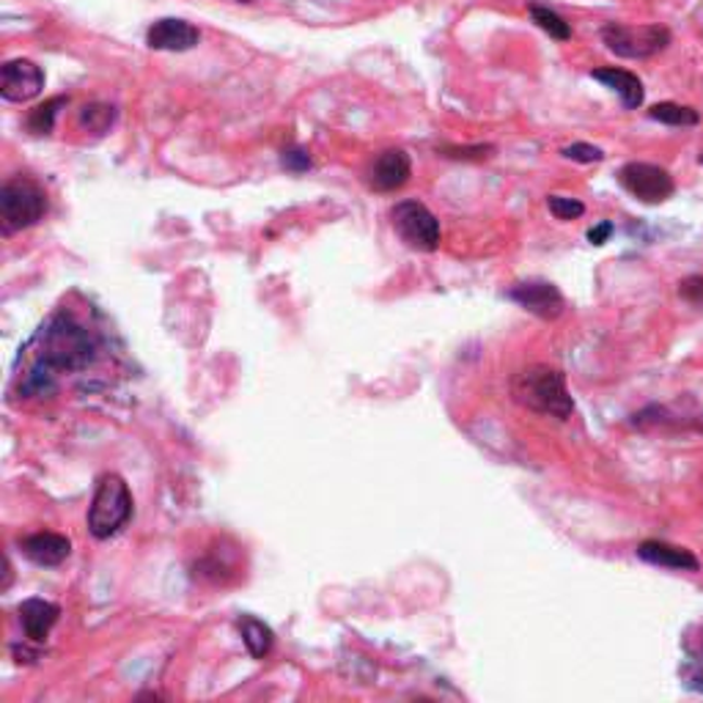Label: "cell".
Returning a JSON list of instances; mask_svg holds the SVG:
<instances>
[{
	"instance_id": "22",
	"label": "cell",
	"mask_w": 703,
	"mask_h": 703,
	"mask_svg": "<svg viewBox=\"0 0 703 703\" xmlns=\"http://www.w3.org/2000/svg\"><path fill=\"white\" fill-rule=\"evenodd\" d=\"M547 206H550V215L555 221H577V217L586 215V204L577 201V198L566 196H547Z\"/></svg>"
},
{
	"instance_id": "2",
	"label": "cell",
	"mask_w": 703,
	"mask_h": 703,
	"mask_svg": "<svg viewBox=\"0 0 703 703\" xmlns=\"http://www.w3.org/2000/svg\"><path fill=\"white\" fill-rule=\"evenodd\" d=\"M509 393L519 407L544 418L566 420L575 415V399L566 388V374L547 363L519 368L509 382Z\"/></svg>"
},
{
	"instance_id": "25",
	"label": "cell",
	"mask_w": 703,
	"mask_h": 703,
	"mask_svg": "<svg viewBox=\"0 0 703 703\" xmlns=\"http://www.w3.org/2000/svg\"><path fill=\"white\" fill-rule=\"evenodd\" d=\"M679 297H685L692 305H703V275H690V278L679 280Z\"/></svg>"
},
{
	"instance_id": "16",
	"label": "cell",
	"mask_w": 703,
	"mask_h": 703,
	"mask_svg": "<svg viewBox=\"0 0 703 703\" xmlns=\"http://www.w3.org/2000/svg\"><path fill=\"white\" fill-rule=\"evenodd\" d=\"M239 632H242V643L244 649L250 651V657L253 660H264L273 651L275 645V632L267 627L264 622L253 616H242L239 618Z\"/></svg>"
},
{
	"instance_id": "15",
	"label": "cell",
	"mask_w": 703,
	"mask_h": 703,
	"mask_svg": "<svg viewBox=\"0 0 703 703\" xmlns=\"http://www.w3.org/2000/svg\"><path fill=\"white\" fill-rule=\"evenodd\" d=\"M591 77L602 83L605 88H611V91H616L627 111H638V108L643 105L645 88L643 80H640L635 72L618 70V66H602V70H593Z\"/></svg>"
},
{
	"instance_id": "7",
	"label": "cell",
	"mask_w": 703,
	"mask_h": 703,
	"mask_svg": "<svg viewBox=\"0 0 703 703\" xmlns=\"http://www.w3.org/2000/svg\"><path fill=\"white\" fill-rule=\"evenodd\" d=\"M618 185L635 196L643 204H665L670 196L676 192V181L663 165L654 163H640V160H632V163H624L618 168Z\"/></svg>"
},
{
	"instance_id": "27",
	"label": "cell",
	"mask_w": 703,
	"mask_h": 703,
	"mask_svg": "<svg viewBox=\"0 0 703 703\" xmlns=\"http://www.w3.org/2000/svg\"><path fill=\"white\" fill-rule=\"evenodd\" d=\"M12 654L20 665L23 663H36L41 657L39 649H28V645H12Z\"/></svg>"
},
{
	"instance_id": "3",
	"label": "cell",
	"mask_w": 703,
	"mask_h": 703,
	"mask_svg": "<svg viewBox=\"0 0 703 703\" xmlns=\"http://www.w3.org/2000/svg\"><path fill=\"white\" fill-rule=\"evenodd\" d=\"M133 517V492L118 473L99 476L93 500L88 506V530L93 539H113Z\"/></svg>"
},
{
	"instance_id": "21",
	"label": "cell",
	"mask_w": 703,
	"mask_h": 703,
	"mask_svg": "<svg viewBox=\"0 0 703 703\" xmlns=\"http://www.w3.org/2000/svg\"><path fill=\"white\" fill-rule=\"evenodd\" d=\"M437 154L445 160H462V163H484L494 154L492 143H476V146H437Z\"/></svg>"
},
{
	"instance_id": "19",
	"label": "cell",
	"mask_w": 703,
	"mask_h": 703,
	"mask_svg": "<svg viewBox=\"0 0 703 703\" xmlns=\"http://www.w3.org/2000/svg\"><path fill=\"white\" fill-rule=\"evenodd\" d=\"M528 12H530V20H533V23L539 25V28L544 30L550 39H555V41L572 39V25L566 23L558 12H552L550 7H541V3H530Z\"/></svg>"
},
{
	"instance_id": "23",
	"label": "cell",
	"mask_w": 703,
	"mask_h": 703,
	"mask_svg": "<svg viewBox=\"0 0 703 703\" xmlns=\"http://www.w3.org/2000/svg\"><path fill=\"white\" fill-rule=\"evenodd\" d=\"M561 154H564L566 160H572V163H582V165L602 163V160H605V152H602L599 146L586 143V140H577V143L564 146V149H561Z\"/></svg>"
},
{
	"instance_id": "20",
	"label": "cell",
	"mask_w": 703,
	"mask_h": 703,
	"mask_svg": "<svg viewBox=\"0 0 703 703\" xmlns=\"http://www.w3.org/2000/svg\"><path fill=\"white\" fill-rule=\"evenodd\" d=\"M66 102H70V97H53V99H47L45 105L34 108V111H30V116H28V129H30V133H34V135H50V133H53L55 116H59V111L66 105Z\"/></svg>"
},
{
	"instance_id": "11",
	"label": "cell",
	"mask_w": 703,
	"mask_h": 703,
	"mask_svg": "<svg viewBox=\"0 0 703 703\" xmlns=\"http://www.w3.org/2000/svg\"><path fill=\"white\" fill-rule=\"evenodd\" d=\"M201 41V30L179 17H163L146 30V45L163 53H187Z\"/></svg>"
},
{
	"instance_id": "13",
	"label": "cell",
	"mask_w": 703,
	"mask_h": 703,
	"mask_svg": "<svg viewBox=\"0 0 703 703\" xmlns=\"http://www.w3.org/2000/svg\"><path fill=\"white\" fill-rule=\"evenodd\" d=\"M20 624H23V632L30 643H45L53 632V627L61 618V607L55 602H47V599H25L23 605L17 607Z\"/></svg>"
},
{
	"instance_id": "28",
	"label": "cell",
	"mask_w": 703,
	"mask_h": 703,
	"mask_svg": "<svg viewBox=\"0 0 703 703\" xmlns=\"http://www.w3.org/2000/svg\"><path fill=\"white\" fill-rule=\"evenodd\" d=\"M228 3H253V0H228Z\"/></svg>"
},
{
	"instance_id": "8",
	"label": "cell",
	"mask_w": 703,
	"mask_h": 703,
	"mask_svg": "<svg viewBox=\"0 0 703 703\" xmlns=\"http://www.w3.org/2000/svg\"><path fill=\"white\" fill-rule=\"evenodd\" d=\"M506 297L512 303H517L519 309H525L528 314L539 316L544 322H555L566 311V297L561 294L558 286L541 278L519 280V284H514L506 291Z\"/></svg>"
},
{
	"instance_id": "17",
	"label": "cell",
	"mask_w": 703,
	"mask_h": 703,
	"mask_svg": "<svg viewBox=\"0 0 703 703\" xmlns=\"http://www.w3.org/2000/svg\"><path fill=\"white\" fill-rule=\"evenodd\" d=\"M651 122L668 124V127H698L701 124V113L690 105H679V102H660L649 111Z\"/></svg>"
},
{
	"instance_id": "26",
	"label": "cell",
	"mask_w": 703,
	"mask_h": 703,
	"mask_svg": "<svg viewBox=\"0 0 703 703\" xmlns=\"http://www.w3.org/2000/svg\"><path fill=\"white\" fill-rule=\"evenodd\" d=\"M611 234H613V223L602 221L599 226H593L591 231H588V242H591V244H605L607 239H611Z\"/></svg>"
},
{
	"instance_id": "1",
	"label": "cell",
	"mask_w": 703,
	"mask_h": 703,
	"mask_svg": "<svg viewBox=\"0 0 703 703\" xmlns=\"http://www.w3.org/2000/svg\"><path fill=\"white\" fill-rule=\"evenodd\" d=\"M28 352H34V363L20 390L25 396H50L59 390V374L83 372L97 361L99 336L72 311H59L41 325Z\"/></svg>"
},
{
	"instance_id": "29",
	"label": "cell",
	"mask_w": 703,
	"mask_h": 703,
	"mask_svg": "<svg viewBox=\"0 0 703 703\" xmlns=\"http://www.w3.org/2000/svg\"><path fill=\"white\" fill-rule=\"evenodd\" d=\"M698 165H703V152H701V154H698Z\"/></svg>"
},
{
	"instance_id": "14",
	"label": "cell",
	"mask_w": 703,
	"mask_h": 703,
	"mask_svg": "<svg viewBox=\"0 0 703 703\" xmlns=\"http://www.w3.org/2000/svg\"><path fill=\"white\" fill-rule=\"evenodd\" d=\"M635 552H638L640 561H645V564L651 566H663V569H674V572L701 569V564H698V558L690 550H685V547L679 544H668V541H660V539L640 541Z\"/></svg>"
},
{
	"instance_id": "12",
	"label": "cell",
	"mask_w": 703,
	"mask_h": 703,
	"mask_svg": "<svg viewBox=\"0 0 703 703\" xmlns=\"http://www.w3.org/2000/svg\"><path fill=\"white\" fill-rule=\"evenodd\" d=\"M20 550H23V555L30 564L53 569V566H61L72 555V541L66 539L64 533L39 530V533H30L25 536V539H20Z\"/></svg>"
},
{
	"instance_id": "5",
	"label": "cell",
	"mask_w": 703,
	"mask_h": 703,
	"mask_svg": "<svg viewBox=\"0 0 703 703\" xmlns=\"http://www.w3.org/2000/svg\"><path fill=\"white\" fill-rule=\"evenodd\" d=\"M602 41L611 53L618 59L629 61H645L654 55L665 53L674 41V34L665 25H627V23H607L602 28Z\"/></svg>"
},
{
	"instance_id": "9",
	"label": "cell",
	"mask_w": 703,
	"mask_h": 703,
	"mask_svg": "<svg viewBox=\"0 0 703 703\" xmlns=\"http://www.w3.org/2000/svg\"><path fill=\"white\" fill-rule=\"evenodd\" d=\"M413 176V160L404 149H385L366 165V187L374 192H396Z\"/></svg>"
},
{
	"instance_id": "10",
	"label": "cell",
	"mask_w": 703,
	"mask_h": 703,
	"mask_svg": "<svg viewBox=\"0 0 703 703\" xmlns=\"http://www.w3.org/2000/svg\"><path fill=\"white\" fill-rule=\"evenodd\" d=\"M45 91V72L28 59H12L0 66V97L7 102H30Z\"/></svg>"
},
{
	"instance_id": "30",
	"label": "cell",
	"mask_w": 703,
	"mask_h": 703,
	"mask_svg": "<svg viewBox=\"0 0 703 703\" xmlns=\"http://www.w3.org/2000/svg\"><path fill=\"white\" fill-rule=\"evenodd\" d=\"M701 679H703V676H701Z\"/></svg>"
},
{
	"instance_id": "4",
	"label": "cell",
	"mask_w": 703,
	"mask_h": 703,
	"mask_svg": "<svg viewBox=\"0 0 703 703\" xmlns=\"http://www.w3.org/2000/svg\"><path fill=\"white\" fill-rule=\"evenodd\" d=\"M47 215V192L28 176L9 179L0 187V231L3 237L36 226Z\"/></svg>"
},
{
	"instance_id": "6",
	"label": "cell",
	"mask_w": 703,
	"mask_h": 703,
	"mask_svg": "<svg viewBox=\"0 0 703 703\" xmlns=\"http://www.w3.org/2000/svg\"><path fill=\"white\" fill-rule=\"evenodd\" d=\"M390 226L399 234V239L407 244L410 250L418 253H435L440 248L442 228L435 212L420 201H399L390 210Z\"/></svg>"
},
{
	"instance_id": "18",
	"label": "cell",
	"mask_w": 703,
	"mask_h": 703,
	"mask_svg": "<svg viewBox=\"0 0 703 703\" xmlns=\"http://www.w3.org/2000/svg\"><path fill=\"white\" fill-rule=\"evenodd\" d=\"M113 124H116V108L105 105V102H91V105H83L80 113H77V127L86 129V133L105 135V133H111Z\"/></svg>"
},
{
	"instance_id": "24",
	"label": "cell",
	"mask_w": 703,
	"mask_h": 703,
	"mask_svg": "<svg viewBox=\"0 0 703 703\" xmlns=\"http://www.w3.org/2000/svg\"><path fill=\"white\" fill-rule=\"evenodd\" d=\"M280 165H284L289 174H305V171L314 168V160H311V154L305 152V149L291 146V149H286V152L280 154Z\"/></svg>"
}]
</instances>
